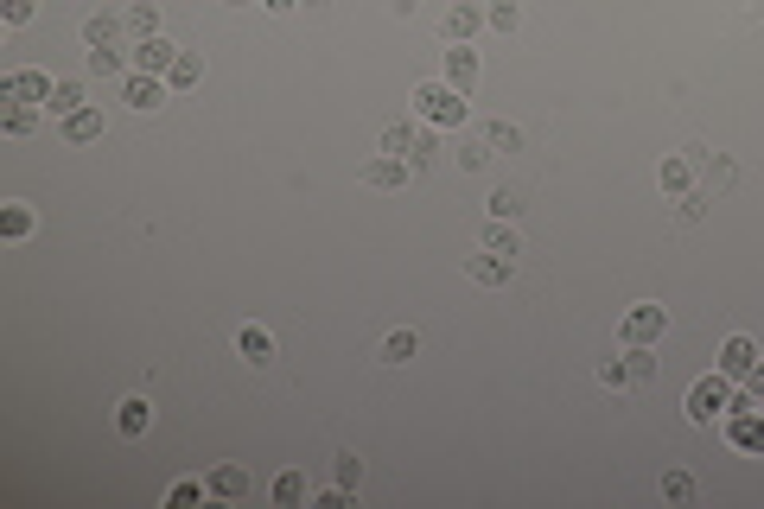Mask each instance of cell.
I'll use <instances>...</instances> for the list:
<instances>
[{
  "label": "cell",
  "mask_w": 764,
  "mask_h": 509,
  "mask_svg": "<svg viewBox=\"0 0 764 509\" xmlns=\"http://www.w3.org/2000/svg\"><path fill=\"white\" fill-rule=\"evenodd\" d=\"M204 484H211L217 503H242V497H249V471H242V465H217Z\"/></svg>",
  "instance_id": "5bb4252c"
},
{
  "label": "cell",
  "mask_w": 764,
  "mask_h": 509,
  "mask_svg": "<svg viewBox=\"0 0 764 509\" xmlns=\"http://www.w3.org/2000/svg\"><path fill=\"white\" fill-rule=\"evenodd\" d=\"M306 497H312L306 471H281V478H274V503H281V509H300Z\"/></svg>",
  "instance_id": "cb8c5ba5"
},
{
  "label": "cell",
  "mask_w": 764,
  "mask_h": 509,
  "mask_svg": "<svg viewBox=\"0 0 764 509\" xmlns=\"http://www.w3.org/2000/svg\"><path fill=\"white\" fill-rule=\"evenodd\" d=\"M733 185H739V166L726 160V153H707V166H701V191H714V198H720V191H733Z\"/></svg>",
  "instance_id": "ffe728a7"
},
{
  "label": "cell",
  "mask_w": 764,
  "mask_h": 509,
  "mask_svg": "<svg viewBox=\"0 0 764 509\" xmlns=\"http://www.w3.org/2000/svg\"><path fill=\"white\" fill-rule=\"evenodd\" d=\"M172 64H179V45H166L160 32H153V39H134V70H153V77H166Z\"/></svg>",
  "instance_id": "ba28073f"
},
{
  "label": "cell",
  "mask_w": 764,
  "mask_h": 509,
  "mask_svg": "<svg viewBox=\"0 0 764 509\" xmlns=\"http://www.w3.org/2000/svg\"><path fill=\"white\" fill-rule=\"evenodd\" d=\"M752 363H758V344H752V338H726V344H720V370H726V376H745Z\"/></svg>",
  "instance_id": "603a6c76"
},
{
  "label": "cell",
  "mask_w": 764,
  "mask_h": 509,
  "mask_svg": "<svg viewBox=\"0 0 764 509\" xmlns=\"http://www.w3.org/2000/svg\"><path fill=\"white\" fill-rule=\"evenodd\" d=\"M440 26H446V39H453V45H465V39H472V32L484 26V7H472V0H453Z\"/></svg>",
  "instance_id": "4fadbf2b"
},
{
  "label": "cell",
  "mask_w": 764,
  "mask_h": 509,
  "mask_svg": "<svg viewBox=\"0 0 764 509\" xmlns=\"http://www.w3.org/2000/svg\"><path fill=\"white\" fill-rule=\"evenodd\" d=\"M599 382H605V389H631V363H624V357H605V363H599Z\"/></svg>",
  "instance_id": "f35d334b"
},
{
  "label": "cell",
  "mask_w": 764,
  "mask_h": 509,
  "mask_svg": "<svg viewBox=\"0 0 764 509\" xmlns=\"http://www.w3.org/2000/svg\"><path fill=\"white\" fill-rule=\"evenodd\" d=\"M198 497H211V484H191V478L172 484V509H185V503H198Z\"/></svg>",
  "instance_id": "ab89813d"
},
{
  "label": "cell",
  "mask_w": 764,
  "mask_h": 509,
  "mask_svg": "<svg viewBox=\"0 0 764 509\" xmlns=\"http://www.w3.org/2000/svg\"><path fill=\"white\" fill-rule=\"evenodd\" d=\"M332 484L351 490V497L363 490V459H357V452H338V459H332Z\"/></svg>",
  "instance_id": "f546056e"
},
{
  "label": "cell",
  "mask_w": 764,
  "mask_h": 509,
  "mask_svg": "<svg viewBox=\"0 0 764 509\" xmlns=\"http://www.w3.org/2000/svg\"><path fill=\"white\" fill-rule=\"evenodd\" d=\"M414 115L433 121V128H465V96L446 77L440 83H421V90H414Z\"/></svg>",
  "instance_id": "6da1fadb"
},
{
  "label": "cell",
  "mask_w": 764,
  "mask_h": 509,
  "mask_svg": "<svg viewBox=\"0 0 764 509\" xmlns=\"http://www.w3.org/2000/svg\"><path fill=\"white\" fill-rule=\"evenodd\" d=\"M32 7H39V0H0V20H7V26H26Z\"/></svg>",
  "instance_id": "60d3db41"
},
{
  "label": "cell",
  "mask_w": 764,
  "mask_h": 509,
  "mask_svg": "<svg viewBox=\"0 0 764 509\" xmlns=\"http://www.w3.org/2000/svg\"><path fill=\"white\" fill-rule=\"evenodd\" d=\"M446 83H453L459 96L478 90V51H472V45H453V51H446Z\"/></svg>",
  "instance_id": "9c48e42d"
},
{
  "label": "cell",
  "mask_w": 764,
  "mask_h": 509,
  "mask_svg": "<svg viewBox=\"0 0 764 509\" xmlns=\"http://www.w3.org/2000/svg\"><path fill=\"white\" fill-rule=\"evenodd\" d=\"M484 140H491V153H523V128H510V121H491Z\"/></svg>",
  "instance_id": "836d02e7"
},
{
  "label": "cell",
  "mask_w": 764,
  "mask_h": 509,
  "mask_svg": "<svg viewBox=\"0 0 764 509\" xmlns=\"http://www.w3.org/2000/svg\"><path fill=\"white\" fill-rule=\"evenodd\" d=\"M663 503H694V478H688V471H663Z\"/></svg>",
  "instance_id": "8d00e7d4"
},
{
  "label": "cell",
  "mask_w": 764,
  "mask_h": 509,
  "mask_svg": "<svg viewBox=\"0 0 764 509\" xmlns=\"http://www.w3.org/2000/svg\"><path fill=\"white\" fill-rule=\"evenodd\" d=\"M491 217H523V191H510V185H503V191H491Z\"/></svg>",
  "instance_id": "74e56055"
},
{
  "label": "cell",
  "mask_w": 764,
  "mask_h": 509,
  "mask_svg": "<svg viewBox=\"0 0 764 509\" xmlns=\"http://www.w3.org/2000/svg\"><path fill=\"white\" fill-rule=\"evenodd\" d=\"M433 153H440V134H433V121H427V128L414 134V153H408V166H414V172H427V166H433Z\"/></svg>",
  "instance_id": "e575fe53"
},
{
  "label": "cell",
  "mask_w": 764,
  "mask_h": 509,
  "mask_svg": "<svg viewBox=\"0 0 764 509\" xmlns=\"http://www.w3.org/2000/svg\"><path fill=\"white\" fill-rule=\"evenodd\" d=\"M701 166H707V147H682V153H669V160L656 166V185H663L669 198H682V191H694Z\"/></svg>",
  "instance_id": "277c9868"
},
{
  "label": "cell",
  "mask_w": 764,
  "mask_h": 509,
  "mask_svg": "<svg viewBox=\"0 0 764 509\" xmlns=\"http://www.w3.org/2000/svg\"><path fill=\"white\" fill-rule=\"evenodd\" d=\"M484 26H491V32H516V26H523V7H516V0H491V7H484Z\"/></svg>",
  "instance_id": "4dcf8cb0"
},
{
  "label": "cell",
  "mask_w": 764,
  "mask_h": 509,
  "mask_svg": "<svg viewBox=\"0 0 764 509\" xmlns=\"http://www.w3.org/2000/svg\"><path fill=\"white\" fill-rule=\"evenodd\" d=\"M306 7H325V0H306Z\"/></svg>",
  "instance_id": "f6af8a7d"
},
{
  "label": "cell",
  "mask_w": 764,
  "mask_h": 509,
  "mask_svg": "<svg viewBox=\"0 0 764 509\" xmlns=\"http://www.w3.org/2000/svg\"><path fill=\"white\" fill-rule=\"evenodd\" d=\"M121 32H128L121 13H90L83 20V45H121Z\"/></svg>",
  "instance_id": "d6986e66"
},
{
  "label": "cell",
  "mask_w": 764,
  "mask_h": 509,
  "mask_svg": "<svg viewBox=\"0 0 764 509\" xmlns=\"http://www.w3.org/2000/svg\"><path fill=\"white\" fill-rule=\"evenodd\" d=\"M663 331H669V306H656V300H637L631 312H624L618 338H624V344H663Z\"/></svg>",
  "instance_id": "3957f363"
},
{
  "label": "cell",
  "mask_w": 764,
  "mask_h": 509,
  "mask_svg": "<svg viewBox=\"0 0 764 509\" xmlns=\"http://www.w3.org/2000/svg\"><path fill=\"white\" fill-rule=\"evenodd\" d=\"M745 395H758V401H764V357L752 363V370H745Z\"/></svg>",
  "instance_id": "b9f144b4"
},
{
  "label": "cell",
  "mask_w": 764,
  "mask_h": 509,
  "mask_svg": "<svg viewBox=\"0 0 764 509\" xmlns=\"http://www.w3.org/2000/svg\"><path fill=\"white\" fill-rule=\"evenodd\" d=\"M236 357L262 370V363H274V338H268L262 325H242V331H236Z\"/></svg>",
  "instance_id": "9a60e30c"
},
{
  "label": "cell",
  "mask_w": 764,
  "mask_h": 509,
  "mask_svg": "<svg viewBox=\"0 0 764 509\" xmlns=\"http://www.w3.org/2000/svg\"><path fill=\"white\" fill-rule=\"evenodd\" d=\"M408 179H414V166L395 160V153H376V160L363 166V185H370V191H402Z\"/></svg>",
  "instance_id": "52a82bcc"
},
{
  "label": "cell",
  "mask_w": 764,
  "mask_h": 509,
  "mask_svg": "<svg viewBox=\"0 0 764 509\" xmlns=\"http://www.w3.org/2000/svg\"><path fill=\"white\" fill-rule=\"evenodd\" d=\"M465 274H472L478 287H510L516 261H510V255H491V249H484V255H472V261H465Z\"/></svg>",
  "instance_id": "30bf717a"
},
{
  "label": "cell",
  "mask_w": 764,
  "mask_h": 509,
  "mask_svg": "<svg viewBox=\"0 0 764 509\" xmlns=\"http://www.w3.org/2000/svg\"><path fill=\"white\" fill-rule=\"evenodd\" d=\"M726 408H733V382H726V376H701L688 389V420H694V427H714Z\"/></svg>",
  "instance_id": "7a4b0ae2"
},
{
  "label": "cell",
  "mask_w": 764,
  "mask_h": 509,
  "mask_svg": "<svg viewBox=\"0 0 764 509\" xmlns=\"http://www.w3.org/2000/svg\"><path fill=\"white\" fill-rule=\"evenodd\" d=\"M230 7H255V0H230Z\"/></svg>",
  "instance_id": "ee69618b"
},
{
  "label": "cell",
  "mask_w": 764,
  "mask_h": 509,
  "mask_svg": "<svg viewBox=\"0 0 764 509\" xmlns=\"http://www.w3.org/2000/svg\"><path fill=\"white\" fill-rule=\"evenodd\" d=\"M83 70H90V77H128V64H121V51L115 45H90V51H83Z\"/></svg>",
  "instance_id": "44dd1931"
},
{
  "label": "cell",
  "mask_w": 764,
  "mask_h": 509,
  "mask_svg": "<svg viewBox=\"0 0 764 509\" xmlns=\"http://www.w3.org/2000/svg\"><path fill=\"white\" fill-rule=\"evenodd\" d=\"M453 160H459V172H484V166L497 160V153H491V140H484V134H459Z\"/></svg>",
  "instance_id": "ac0fdd59"
},
{
  "label": "cell",
  "mask_w": 764,
  "mask_h": 509,
  "mask_svg": "<svg viewBox=\"0 0 764 509\" xmlns=\"http://www.w3.org/2000/svg\"><path fill=\"white\" fill-rule=\"evenodd\" d=\"M726 433H733V446H745V452H764V414H758V408H733Z\"/></svg>",
  "instance_id": "7c38bea8"
},
{
  "label": "cell",
  "mask_w": 764,
  "mask_h": 509,
  "mask_svg": "<svg viewBox=\"0 0 764 509\" xmlns=\"http://www.w3.org/2000/svg\"><path fill=\"white\" fill-rule=\"evenodd\" d=\"M166 83H172V90H198V83H204V58H198V51H179V64L166 70Z\"/></svg>",
  "instance_id": "d4e9b609"
},
{
  "label": "cell",
  "mask_w": 764,
  "mask_h": 509,
  "mask_svg": "<svg viewBox=\"0 0 764 509\" xmlns=\"http://www.w3.org/2000/svg\"><path fill=\"white\" fill-rule=\"evenodd\" d=\"M115 427L128 433V440H141V433L153 427V401L147 395H128V401H121V414H115Z\"/></svg>",
  "instance_id": "e0dca14e"
},
{
  "label": "cell",
  "mask_w": 764,
  "mask_h": 509,
  "mask_svg": "<svg viewBox=\"0 0 764 509\" xmlns=\"http://www.w3.org/2000/svg\"><path fill=\"white\" fill-rule=\"evenodd\" d=\"M64 140H71V147H90V140H102V109H90V102H83L77 115H64Z\"/></svg>",
  "instance_id": "2e32d148"
},
{
  "label": "cell",
  "mask_w": 764,
  "mask_h": 509,
  "mask_svg": "<svg viewBox=\"0 0 764 509\" xmlns=\"http://www.w3.org/2000/svg\"><path fill=\"white\" fill-rule=\"evenodd\" d=\"M707 204H714V191H682V198H675V217H682V223H701Z\"/></svg>",
  "instance_id": "d590c367"
},
{
  "label": "cell",
  "mask_w": 764,
  "mask_h": 509,
  "mask_svg": "<svg viewBox=\"0 0 764 509\" xmlns=\"http://www.w3.org/2000/svg\"><path fill=\"white\" fill-rule=\"evenodd\" d=\"M51 83H58V77H45V70H13V77L0 83V96H7V102H39V109H45Z\"/></svg>",
  "instance_id": "8992f818"
},
{
  "label": "cell",
  "mask_w": 764,
  "mask_h": 509,
  "mask_svg": "<svg viewBox=\"0 0 764 509\" xmlns=\"http://www.w3.org/2000/svg\"><path fill=\"white\" fill-rule=\"evenodd\" d=\"M39 115H45L39 102H13V109H7V134H13V140L32 134V128H39Z\"/></svg>",
  "instance_id": "d6a6232c"
},
{
  "label": "cell",
  "mask_w": 764,
  "mask_h": 509,
  "mask_svg": "<svg viewBox=\"0 0 764 509\" xmlns=\"http://www.w3.org/2000/svg\"><path fill=\"white\" fill-rule=\"evenodd\" d=\"M478 249H491V255H523V236H516V223L510 217H491V223H484V230H478Z\"/></svg>",
  "instance_id": "8fae6325"
},
{
  "label": "cell",
  "mask_w": 764,
  "mask_h": 509,
  "mask_svg": "<svg viewBox=\"0 0 764 509\" xmlns=\"http://www.w3.org/2000/svg\"><path fill=\"white\" fill-rule=\"evenodd\" d=\"M414 350H421V331H389V338H382V363H408L414 357Z\"/></svg>",
  "instance_id": "f1b7e54d"
},
{
  "label": "cell",
  "mask_w": 764,
  "mask_h": 509,
  "mask_svg": "<svg viewBox=\"0 0 764 509\" xmlns=\"http://www.w3.org/2000/svg\"><path fill=\"white\" fill-rule=\"evenodd\" d=\"M624 363H631V389H644V382L656 376V357H650V344H624Z\"/></svg>",
  "instance_id": "1f68e13d"
},
{
  "label": "cell",
  "mask_w": 764,
  "mask_h": 509,
  "mask_svg": "<svg viewBox=\"0 0 764 509\" xmlns=\"http://www.w3.org/2000/svg\"><path fill=\"white\" fill-rule=\"evenodd\" d=\"M121 20H128L134 39H153V32H160V7H153V0H134V7L121 13Z\"/></svg>",
  "instance_id": "4316f807"
},
{
  "label": "cell",
  "mask_w": 764,
  "mask_h": 509,
  "mask_svg": "<svg viewBox=\"0 0 764 509\" xmlns=\"http://www.w3.org/2000/svg\"><path fill=\"white\" fill-rule=\"evenodd\" d=\"M166 90H172V83H166V77H153V70H128V77H121V102H128V109H141V115L160 109Z\"/></svg>",
  "instance_id": "5b68a950"
},
{
  "label": "cell",
  "mask_w": 764,
  "mask_h": 509,
  "mask_svg": "<svg viewBox=\"0 0 764 509\" xmlns=\"http://www.w3.org/2000/svg\"><path fill=\"white\" fill-rule=\"evenodd\" d=\"M414 134H421L414 121H389V128H382V153H395V160H408V153H414Z\"/></svg>",
  "instance_id": "83f0119b"
},
{
  "label": "cell",
  "mask_w": 764,
  "mask_h": 509,
  "mask_svg": "<svg viewBox=\"0 0 764 509\" xmlns=\"http://www.w3.org/2000/svg\"><path fill=\"white\" fill-rule=\"evenodd\" d=\"M45 109L58 115V121L77 115V109H83V77H58V83H51V102H45Z\"/></svg>",
  "instance_id": "7402d4cb"
},
{
  "label": "cell",
  "mask_w": 764,
  "mask_h": 509,
  "mask_svg": "<svg viewBox=\"0 0 764 509\" xmlns=\"http://www.w3.org/2000/svg\"><path fill=\"white\" fill-rule=\"evenodd\" d=\"M32 223H39V217H32V204H7V210H0V236H7V242H26Z\"/></svg>",
  "instance_id": "484cf974"
},
{
  "label": "cell",
  "mask_w": 764,
  "mask_h": 509,
  "mask_svg": "<svg viewBox=\"0 0 764 509\" xmlns=\"http://www.w3.org/2000/svg\"><path fill=\"white\" fill-rule=\"evenodd\" d=\"M262 7H268V13H293V7H300V0H262Z\"/></svg>",
  "instance_id": "7bdbcfd3"
}]
</instances>
